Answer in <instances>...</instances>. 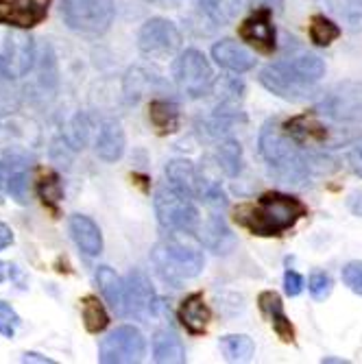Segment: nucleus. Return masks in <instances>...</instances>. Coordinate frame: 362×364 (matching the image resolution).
<instances>
[{
    "label": "nucleus",
    "instance_id": "obj_1",
    "mask_svg": "<svg viewBox=\"0 0 362 364\" xmlns=\"http://www.w3.org/2000/svg\"><path fill=\"white\" fill-rule=\"evenodd\" d=\"M325 77V63L312 53L286 57L269 63L260 73V83L286 101H308L316 94L319 81Z\"/></svg>",
    "mask_w": 362,
    "mask_h": 364
},
{
    "label": "nucleus",
    "instance_id": "obj_2",
    "mask_svg": "<svg viewBox=\"0 0 362 364\" xmlns=\"http://www.w3.org/2000/svg\"><path fill=\"white\" fill-rule=\"evenodd\" d=\"M257 146L271 173L284 183H302L308 177L312 164L310 157L302 151L304 144L294 140L280 122L269 120L260 129Z\"/></svg>",
    "mask_w": 362,
    "mask_h": 364
},
{
    "label": "nucleus",
    "instance_id": "obj_3",
    "mask_svg": "<svg viewBox=\"0 0 362 364\" xmlns=\"http://www.w3.org/2000/svg\"><path fill=\"white\" fill-rule=\"evenodd\" d=\"M304 214L306 205L299 198L269 192L260 198L255 208H243L236 218L255 236H282L284 231L294 227V223Z\"/></svg>",
    "mask_w": 362,
    "mask_h": 364
},
{
    "label": "nucleus",
    "instance_id": "obj_4",
    "mask_svg": "<svg viewBox=\"0 0 362 364\" xmlns=\"http://www.w3.org/2000/svg\"><path fill=\"white\" fill-rule=\"evenodd\" d=\"M151 262L164 282L179 286L186 279H194L203 271V253L199 247L177 238H164L151 251Z\"/></svg>",
    "mask_w": 362,
    "mask_h": 364
},
{
    "label": "nucleus",
    "instance_id": "obj_5",
    "mask_svg": "<svg viewBox=\"0 0 362 364\" xmlns=\"http://www.w3.org/2000/svg\"><path fill=\"white\" fill-rule=\"evenodd\" d=\"M59 14L70 31L81 36H103L116 16L114 0H61Z\"/></svg>",
    "mask_w": 362,
    "mask_h": 364
},
{
    "label": "nucleus",
    "instance_id": "obj_6",
    "mask_svg": "<svg viewBox=\"0 0 362 364\" xmlns=\"http://www.w3.org/2000/svg\"><path fill=\"white\" fill-rule=\"evenodd\" d=\"M155 214L159 225L166 231L177 234H192L199 227V210H196L192 196L179 192L177 188L161 186L155 192Z\"/></svg>",
    "mask_w": 362,
    "mask_h": 364
},
{
    "label": "nucleus",
    "instance_id": "obj_7",
    "mask_svg": "<svg viewBox=\"0 0 362 364\" xmlns=\"http://www.w3.org/2000/svg\"><path fill=\"white\" fill-rule=\"evenodd\" d=\"M173 79L186 96L201 98L214 85V70L201 50L188 48L173 63Z\"/></svg>",
    "mask_w": 362,
    "mask_h": 364
},
{
    "label": "nucleus",
    "instance_id": "obj_8",
    "mask_svg": "<svg viewBox=\"0 0 362 364\" xmlns=\"http://www.w3.org/2000/svg\"><path fill=\"white\" fill-rule=\"evenodd\" d=\"M147 351V341L142 332L134 325L116 327L107 334L98 347V360L103 364H131L140 362Z\"/></svg>",
    "mask_w": 362,
    "mask_h": 364
},
{
    "label": "nucleus",
    "instance_id": "obj_9",
    "mask_svg": "<svg viewBox=\"0 0 362 364\" xmlns=\"http://www.w3.org/2000/svg\"><path fill=\"white\" fill-rule=\"evenodd\" d=\"M33 65H36V40L24 31H9L0 48V77H26Z\"/></svg>",
    "mask_w": 362,
    "mask_h": 364
},
{
    "label": "nucleus",
    "instance_id": "obj_10",
    "mask_svg": "<svg viewBox=\"0 0 362 364\" xmlns=\"http://www.w3.org/2000/svg\"><path fill=\"white\" fill-rule=\"evenodd\" d=\"M138 48L153 59L173 57L181 48V33L171 20L151 18L138 33Z\"/></svg>",
    "mask_w": 362,
    "mask_h": 364
},
{
    "label": "nucleus",
    "instance_id": "obj_11",
    "mask_svg": "<svg viewBox=\"0 0 362 364\" xmlns=\"http://www.w3.org/2000/svg\"><path fill=\"white\" fill-rule=\"evenodd\" d=\"M124 299L127 316L138 321H151L159 310V296L144 271L134 269L124 279Z\"/></svg>",
    "mask_w": 362,
    "mask_h": 364
},
{
    "label": "nucleus",
    "instance_id": "obj_12",
    "mask_svg": "<svg viewBox=\"0 0 362 364\" xmlns=\"http://www.w3.org/2000/svg\"><path fill=\"white\" fill-rule=\"evenodd\" d=\"M321 114L339 122H360L362 120V85L341 83L323 98Z\"/></svg>",
    "mask_w": 362,
    "mask_h": 364
},
{
    "label": "nucleus",
    "instance_id": "obj_13",
    "mask_svg": "<svg viewBox=\"0 0 362 364\" xmlns=\"http://www.w3.org/2000/svg\"><path fill=\"white\" fill-rule=\"evenodd\" d=\"M269 9H255L251 18H247L240 26V38L255 46L262 53H271L275 48V28L271 22Z\"/></svg>",
    "mask_w": 362,
    "mask_h": 364
},
{
    "label": "nucleus",
    "instance_id": "obj_14",
    "mask_svg": "<svg viewBox=\"0 0 362 364\" xmlns=\"http://www.w3.org/2000/svg\"><path fill=\"white\" fill-rule=\"evenodd\" d=\"M212 57L214 61L225 70L232 73H249L255 65V57L238 42L234 40H220L212 46Z\"/></svg>",
    "mask_w": 362,
    "mask_h": 364
},
{
    "label": "nucleus",
    "instance_id": "obj_15",
    "mask_svg": "<svg viewBox=\"0 0 362 364\" xmlns=\"http://www.w3.org/2000/svg\"><path fill=\"white\" fill-rule=\"evenodd\" d=\"M127 146V138L122 124L114 118L105 120L98 129V138H96V155L101 157L103 161H118L124 153Z\"/></svg>",
    "mask_w": 362,
    "mask_h": 364
},
{
    "label": "nucleus",
    "instance_id": "obj_16",
    "mask_svg": "<svg viewBox=\"0 0 362 364\" xmlns=\"http://www.w3.org/2000/svg\"><path fill=\"white\" fill-rule=\"evenodd\" d=\"M210 316H212L210 308H208L201 292L188 294L186 299L181 301V306H179V321L194 336H199V334L206 332L208 325H210Z\"/></svg>",
    "mask_w": 362,
    "mask_h": 364
},
{
    "label": "nucleus",
    "instance_id": "obj_17",
    "mask_svg": "<svg viewBox=\"0 0 362 364\" xmlns=\"http://www.w3.org/2000/svg\"><path fill=\"white\" fill-rule=\"evenodd\" d=\"M5 171H7L5 190L20 205H26L28 203V161L22 155L9 153L5 157Z\"/></svg>",
    "mask_w": 362,
    "mask_h": 364
},
{
    "label": "nucleus",
    "instance_id": "obj_18",
    "mask_svg": "<svg viewBox=\"0 0 362 364\" xmlns=\"http://www.w3.org/2000/svg\"><path fill=\"white\" fill-rule=\"evenodd\" d=\"M260 308L265 312L275 329V334L284 341V343H292L294 341V329L290 318L284 312V304H282V296L275 290H265L260 294Z\"/></svg>",
    "mask_w": 362,
    "mask_h": 364
},
{
    "label": "nucleus",
    "instance_id": "obj_19",
    "mask_svg": "<svg viewBox=\"0 0 362 364\" xmlns=\"http://www.w3.org/2000/svg\"><path fill=\"white\" fill-rule=\"evenodd\" d=\"M70 234L77 242V247L85 253V255H98L103 251V236L98 225L83 214H75L70 218Z\"/></svg>",
    "mask_w": 362,
    "mask_h": 364
},
{
    "label": "nucleus",
    "instance_id": "obj_20",
    "mask_svg": "<svg viewBox=\"0 0 362 364\" xmlns=\"http://www.w3.org/2000/svg\"><path fill=\"white\" fill-rule=\"evenodd\" d=\"M96 284L101 288L103 296L112 310L118 316H127V299H124V282L110 269V267H98L96 269Z\"/></svg>",
    "mask_w": 362,
    "mask_h": 364
},
{
    "label": "nucleus",
    "instance_id": "obj_21",
    "mask_svg": "<svg viewBox=\"0 0 362 364\" xmlns=\"http://www.w3.org/2000/svg\"><path fill=\"white\" fill-rule=\"evenodd\" d=\"M201 242L214 251V253H229L236 247V238L232 234V229L227 227V223L223 220V216L214 214L210 216V220L206 223L203 231H201Z\"/></svg>",
    "mask_w": 362,
    "mask_h": 364
},
{
    "label": "nucleus",
    "instance_id": "obj_22",
    "mask_svg": "<svg viewBox=\"0 0 362 364\" xmlns=\"http://www.w3.org/2000/svg\"><path fill=\"white\" fill-rule=\"evenodd\" d=\"M153 358L161 364L186 362V347L173 329H159L153 336Z\"/></svg>",
    "mask_w": 362,
    "mask_h": 364
},
{
    "label": "nucleus",
    "instance_id": "obj_23",
    "mask_svg": "<svg viewBox=\"0 0 362 364\" xmlns=\"http://www.w3.org/2000/svg\"><path fill=\"white\" fill-rule=\"evenodd\" d=\"M288 134L297 140L299 144H312V142H323L327 138V129L312 116V114H304V116H294L290 122H286L284 127Z\"/></svg>",
    "mask_w": 362,
    "mask_h": 364
},
{
    "label": "nucleus",
    "instance_id": "obj_24",
    "mask_svg": "<svg viewBox=\"0 0 362 364\" xmlns=\"http://www.w3.org/2000/svg\"><path fill=\"white\" fill-rule=\"evenodd\" d=\"M166 177H169V183L173 188H177L179 192H183V194H188L192 198L199 194V177H196V171H194V166L188 159L169 161Z\"/></svg>",
    "mask_w": 362,
    "mask_h": 364
},
{
    "label": "nucleus",
    "instance_id": "obj_25",
    "mask_svg": "<svg viewBox=\"0 0 362 364\" xmlns=\"http://www.w3.org/2000/svg\"><path fill=\"white\" fill-rule=\"evenodd\" d=\"M11 5H14L11 24L20 28H31L46 18L50 0H14Z\"/></svg>",
    "mask_w": 362,
    "mask_h": 364
},
{
    "label": "nucleus",
    "instance_id": "obj_26",
    "mask_svg": "<svg viewBox=\"0 0 362 364\" xmlns=\"http://www.w3.org/2000/svg\"><path fill=\"white\" fill-rule=\"evenodd\" d=\"M220 351L225 353V358L229 362H247V360H251L255 345L245 334H232V336L220 338Z\"/></svg>",
    "mask_w": 362,
    "mask_h": 364
},
{
    "label": "nucleus",
    "instance_id": "obj_27",
    "mask_svg": "<svg viewBox=\"0 0 362 364\" xmlns=\"http://www.w3.org/2000/svg\"><path fill=\"white\" fill-rule=\"evenodd\" d=\"M81 310H83V323H85V329L90 334H98L103 332L110 323V316L103 308V304L96 299V296H85L81 301Z\"/></svg>",
    "mask_w": 362,
    "mask_h": 364
},
{
    "label": "nucleus",
    "instance_id": "obj_28",
    "mask_svg": "<svg viewBox=\"0 0 362 364\" xmlns=\"http://www.w3.org/2000/svg\"><path fill=\"white\" fill-rule=\"evenodd\" d=\"M149 118L159 131H175L179 124V107L171 101H153L149 107Z\"/></svg>",
    "mask_w": 362,
    "mask_h": 364
},
{
    "label": "nucleus",
    "instance_id": "obj_29",
    "mask_svg": "<svg viewBox=\"0 0 362 364\" xmlns=\"http://www.w3.org/2000/svg\"><path fill=\"white\" fill-rule=\"evenodd\" d=\"M218 166L225 171L227 177H236L243 168V151L236 140H225L218 146Z\"/></svg>",
    "mask_w": 362,
    "mask_h": 364
},
{
    "label": "nucleus",
    "instance_id": "obj_30",
    "mask_svg": "<svg viewBox=\"0 0 362 364\" xmlns=\"http://www.w3.org/2000/svg\"><path fill=\"white\" fill-rule=\"evenodd\" d=\"M341 38V26L336 22H332L325 16H314L310 22V40L316 46H330L334 40Z\"/></svg>",
    "mask_w": 362,
    "mask_h": 364
},
{
    "label": "nucleus",
    "instance_id": "obj_31",
    "mask_svg": "<svg viewBox=\"0 0 362 364\" xmlns=\"http://www.w3.org/2000/svg\"><path fill=\"white\" fill-rule=\"evenodd\" d=\"M330 9L345 20L351 31L362 28V0H327Z\"/></svg>",
    "mask_w": 362,
    "mask_h": 364
},
{
    "label": "nucleus",
    "instance_id": "obj_32",
    "mask_svg": "<svg viewBox=\"0 0 362 364\" xmlns=\"http://www.w3.org/2000/svg\"><path fill=\"white\" fill-rule=\"evenodd\" d=\"M308 288H310V294H312V299H314V301H325L327 296L332 294L334 284H332V277L327 275V273L314 271V273L310 275Z\"/></svg>",
    "mask_w": 362,
    "mask_h": 364
},
{
    "label": "nucleus",
    "instance_id": "obj_33",
    "mask_svg": "<svg viewBox=\"0 0 362 364\" xmlns=\"http://www.w3.org/2000/svg\"><path fill=\"white\" fill-rule=\"evenodd\" d=\"M87 122H85V118L79 114V116H75L73 118V122H70V127L65 129V142H68L73 149H83L85 146V142H87Z\"/></svg>",
    "mask_w": 362,
    "mask_h": 364
},
{
    "label": "nucleus",
    "instance_id": "obj_34",
    "mask_svg": "<svg viewBox=\"0 0 362 364\" xmlns=\"http://www.w3.org/2000/svg\"><path fill=\"white\" fill-rule=\"evenodd\" d=\"M18 325H20V316L16 314V310L7 306L5 301H0V334L14 338Z\"/></svg>",
    "mask_w": 362,
    "mask_h": 364
},
{
    "label": "nucleus",
    "instance_id": "obj_35",
    "mask_svg": "<svg viewBox=\"0 0 362 364\" xmlns=\"http://www.w3.org/2000/svg\"><path fill=\"white\" fill-rule=\"evenodd\" d=\"M61 183H59V177L57 175H48L40 181V196L44 198V203L48 205H55L59 198H61Z\"/></svg>",
    "mask_w": 362,
    "mask_h": 364
},
{
    "label": "nucleus",
    "instance_id": "obj_36",
    "mask_svg": "<svg viewBox=\"0 0 362 364\" xmlns=\"http://www.w3.org/2000/svg\"><path fill=\"white\" fill-rule=\"evenodd\" d=\"M343 282L351 292L362 294V262H349L347 264V267L343 269Z\"/></svg>",
    "mask_w": 362,
    "mask_h": 364
},
{
    "label": "nucleus",
    "instance_id": "obj_37",
    "mask_svg": "<svg viewBox=\"0 0 362 364\" xmlns=\"http://www.w3.org/2000/svg\"><path fill=\"white\" fill-rule=\"evenodd\" d=\"M284 290H286L288 296L302 294V290H304V277L297 271H294V269H286V273H284Z\"/></svg>",
    "mask_w": 362,
    "mask_h": 364
},
{
    "label": "nucleus",
    "instance_id": "obj_38",
    "mask_svg": "<svg viewBox=\"0 0 362 364\" xmlns=\"http://www.w3.org/2000/svg\"><path fill=\"white\" fill-rule=\"evenodd\" d=\"M347 161H349V168H351L358 177H362V138L349 149Z\"/></svg>",
    "mask_w": 362,
    "mask_h": 364
},
{
    "label": "nucleus",
    "instance_id": "obj_39",
    "mask_svg": "<svg viewBox=\"0 0 362 364\" xmlns=\"http://www.w3.org/2000/svg\"><path fill=\"white\" fill-rule=\"evenodd\" d=\"M253 9H269V11H282L284 0H249Z\"/></svg>",
    "mask_w": 362,
    "mask_h": 364
},
{
    "label": "nucleus",
    "instance_id": "obj_40",
    "mask_svg": "<svg viewBox=\"0 0 362 364\" xmlns=\"http://www.w3.org/2000/svg\"><path fill=\"white\" fill-rule=\"evenodd\" d=\"M347 208L351 210V214H356V216L362 218V190H356V192L349 194V198H347Z\"/></svg>",
    "mask_w": 362,
    "mask_h": 364
},
{
    "label": "nucleus",
    "instance_id": "obj_41",
    "mask_svg": "<svg viewBox=\"0 0 362 364\" xmlns=\"http://www.w3.org/2000/svg\"><path fill=\"white\" fill-rule=\"evenodd\" d=\"M11 242H14V234H11V229H9L5 223H0V251L7 249Z\"/></svg>",
    "mask_w": 362,
    "mask_h": 364
},
{
    "label": "nucleus",
    "instance_id": "obj_42",
    "mask_svg": "<svg viewBox=\"0 0 362 364\" xmlns=\"http://www.w3.org/2000/svg\"><path fill=\"white\" fill-rule=\"evenodd\" d=\"M11 16H14V5L0 0V22H11Z\"/></svg>",
    "mask_w": 362,
    "mask_h": 364
},
{
    "label": "nucleus",
    "instance_id": "obj_43",
    "mask_svg": "<svg viewBox=\"0 0 362 364\" xmlns=\"http://www.w3.org/2000/svg\"><path fill=\"white\" fill-rule=\"evenodd\" d=\"M22 362H40V364H53L50 358L46 355H40V353H24L22 355Z\"/></svg>",
    "mask_w": 362,
    "mask_h": 364
},
{
    "label": "nucleus",
    "instance_id": "obj_44",
    "mask_svg": "<svg viewBox=\"0 0 362 364\" xmlns=\"http://www.w3.org/2000/svg\"><path fill=\"white\" fill-rule=\"evenodd\" d=\"M5 179H7V171H5V159H0V192L5 190Z\"/></svg>",
    "mask_w": 362,
    "mask_h": 364
},
{
    "label": "nucleus",
    "instance_id": "obj_45",
    "mask_svg": "<svg viewBox=\"0 0 362 364\" xmlns=\"http://www.w3.org/2000/svg\"><path fill=\"white\" fill-rule=\"evenodd\" d=\"M153 3L164 5V7H175V5H179V0H153Z\"/></svg>",
    "mask_w": 362,
    "mask_h": 364
},
{
    "label": "nucleus",
    "instance_id": "obj_46",
    "mask_svg": "<svg viewBox=\"0 0 362 364\" xmlns=\"http://www.w3.org/2000/svg\"><path fill=\"white\" fill-rule=\"evenodd\" d=\"M321 362L323 364H345V360H341V358H323Z\"/></svg>",
    "mask_w": 362,
    "mask_h": 364
},
{
    "label": "nucleus",
    "instance_id": "obj_47",
    "mask_svg": "<svg viewBox=\"0 0 362 364\" xmlns=\"http://www.w3.org/2000/svg\"><path fill=\"white\" fill-rule=\"evenodd\" d=\"M3 279H5V264L0 262V282H3Z\"/></svg>",
    "mask_w": 362,
    "mask_h": 364
}]
</instances>
